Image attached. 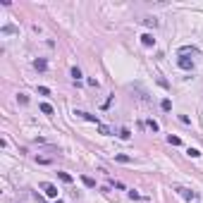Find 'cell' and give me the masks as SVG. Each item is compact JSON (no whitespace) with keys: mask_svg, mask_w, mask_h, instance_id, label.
<instances>
[{"mask_svg":"<svg viewBox=\"0 0 203 203\" xmlns=\"http://www.w3.org/2000/svg\"><path fill=\"white\" fill-rule=\"evenodd\" d=\"M143 24H146V27H153V29H155V27H158V19L148 17V19H143Z\"/></svg>","mask_w":203,"mask_h":203,"instance_id":"obj_18","label":"cell"},{"mask_svg":"<svg viewBox=\"0 0 203 203\" xmlns=\"http://www.w3.org/2000/svg\"><path fill=\"white\" fill-rule=\"evenodd\" d=\"M98 131H101V134H105V136H108V134H112L110 127H105V124H98Z\"/></svg>","mask_w":203,"mask_h":203,"instance_id":"obj_20","label":"cell"},{"mask_svg":"<svg viewBox=\"0 0 203 203\" xmlns=\"http://www.w3.org/2000/svg\"><path fill=\"white\" fill-rule=\"evenodd\" d=\"M55 203H65V201H60V198H55Z\"/></svg>","mask_w":203,"mask_h":203,"instance_id":"obj_25","label":"cell"},{"mask_svg":"<svg viewBox=\"0 0 203 203\" xmlns=\"http://www.w3.org/2000/svg\"><path fill=\"white\" fill-rule=\"evenodd\" d=\"M167 141H170L172 146H182V139H179V136H172V134L167 136Z\"/></svg>","mask_w":203,"mask_h":203,"instance_id":"obj_17","label":"cell"},{"mask_svg":"<svg viewBox=\"0 0 203 203\" xmlns=\"http://www.w3.org/2000/svg\"><path fill=\"white\" fill-rule=\"evenodd\" d=\"M115 160H117V163H131V158L124 155V153H117V155H115Z\"/></svg>","mask_w":203,"mask_h":203,"instance_id":"obj_16","label":"cell"},{"mask_svg":"<svg viewBox=\"0 0 203 203\" xmlns=\"http://www.w3.org/2000/svg\"><path fill=\"white\" fill-rule=\"evenodd\" d=\"M17 101L22 103V105H27V103H29V96H24V93H19V96H17Z\"/></svg>","mask_w":203,"mask_h":203,"instance_id":"obj_21","label":"cell"},{"mask_svg":"<svg viewBox=\"0 0 203 203\" xmlns=\"http://www.w3.org/2000/svg\"><path fill=\"white\" fill-rule=\"evenodd\" d=\"M86 84H89V86H93V89H98V79H89Z\"/></svg>","mask_w":203,"mask_h":203,"instance_id":"obj_24","label":"cell"},{"mask_svg":"<svg viewBox=\"0 0 203 203\" xmlns=\"http://www.w3.org/2000/svg\"><path fill=\"white\" fill-rule=\"evenodd\" d=\"M74 115H77V117H81V120H86V122H93V124H96V127H98V124H101V122H98V117H96V115H89V112H84V110H77V112H74Z\"/></svg>","mask_w":203,"mask_h":203,"instance_id":"obj_2","label":"cell"},{"mask_svg":"<svg viewBox=\"0 0 203 203\" xmlns=\"http://www.w3.org/2000/svg\"><path fill=\"white\" fill-rule=\"evenodd\" d=\"M141 43H143L146 48L155 46V38H153V34H143V36H141Z\"/></svg>","mask_w":203,"mask_h":203,"instance_id":"obj_6","label":"cell"},{"mask_svg":"<svg viewBox=\"0 0 203 203\" xmlns=\"http://www.w3.org/2000/svg\"><path fill=\"white\" fill-rule=\"evenodd\" d=\"M120 139H122V141H129V139H131V131L127 129V127H122V129H120Z\"/></svg>","mask_w":203,"mask_h":203,"instance_id":"obj_9","label":"cell"},{"mask_svg":"<svg viewBox=\"0 0 203 203\" xmlns=\"http://www.w3.org/2000/svg\"><path fill=\"white\" fill-rule=\"evenodd\" d=\"M41 189H43V191H46V196H50V198H55V196H57V186L50 184V182H43V184H41Z\"/></svg>","mask_w":203,"mask_h":203,"instance_id":"obj_1","label":"cell"},{"mask_svg":"<svg viewBox=\"0 0 203 203\" xmlns=\"http://www.w3.org/2000/svg\"><path fill=\"white\" fill-rule=\"evenodd\" d=\"M0 34H17V27L7 24V27H2V29H0Z\"/></svg>","mask_w":203,"mask_h":203,"instance_id":"obj_12","label":"cell"},{"mask_svg":"<svg viewBox=\"0 0 203 203\" xmlns=\"http://www.w3.org/2000/svg\"><path fill=\"white\" fill-rule=\"evenodd\" d=\"M179 53H182V55H186V53H196V48H194V46H184Z\"/></svg>","mask_w":203,"mask_h":203,"instance_id":"obj_19","label":"cell"},{"mask_svg":"<svg viewBox=\"0 0 203 203\" xmlns=\"http://www.w3.org/2000/svg\"><path fill=\"white\" fill-rule=\"evenodd\" d=\"M186 155L189 158H201V151H198V148H186Z\"/></svg>","mask_w":203,"mask_h":203,"instance_id":"obj_11","label":"cell"},{"mask_svg":"<svg viewBox=\"0 0 203 203\" xmlns=\"http://www.w3.org/2000/svg\"><path fill=\"white\" fill-rule=\"evenodd\" d=\"M57 177H60L65 184H72V175H67V172H57Z\"/></svg>","mask_w":203,"mask_h":203,"instance_id":"obj_14","label":"cell"},{"mask_svg":"<svg viewBox=\"0 0 203 203\" xmlns=\"http://www.w3.org/2000/svg\"><path fill=\"white\" fill-rule=\"evenodd\" d=\"M38 93H41V96H48V93H50V89H48V86H38Z\"/></svg>","mask_w":203,"mask_h":203,"instance_id":"obj_22","label":"cell"},{"mask_svg":"<svg viewBox=\"0 0 203 203\" xmlns=\"http://www.w3.org/2000/svg\"><path fill=\"white\" fill-rule=\"evenodd\" d=\"M177 191H179V194L184 196L186 201H196V191H191V189H184V186H179Z\"/></svg>","mask_w":203,"mask_h":203,"instance_id":"obj_4","label":"cell"},{"mask_svg":"<svg viewBox=\"0 0 203 203\" xmlns=\"http://www.w3.org/2000/svg\"><path fill=\"white\" fill-rule=\"evenodd\" d=\"M177 65H179V69H184V72H191V69H194V62H191L189 57H179Z\"/></svg>","mask_w":203,"mask_h":203,"instance_id":"obj_3","label":"cell"},{"mask_svg":"<svg viewBox=\"0 0 203 203\" xmlns=\"http://www.w3.org/2000/svg\"><path fill=\"white\" fill-rule=\"evenodd\" d=\"M34 69H38V72H46V69H48V62L43 60V57H36V60H34Z\"/></svg>","mask_w":203,"mask_h":203,"instance_id":"obj_5","label":"cell"},{"mask_svg":"<svg viewBox=\"0 0 203 203\" xmlns=\"http://www.w3.org/2000/svg\"><path fill=\"white\" fill-rule=\"evenodd\" d=\"M143 127H146V129H151V131H158V129H160V124H158L155 120H148L146 124H143Z\"/></svg>","mask_w":203,"mask_h":203,"instance_id":"obj_8","label":"cell"},{"mask_svg":"<svg viewBox=\"0 0 203 203\" xmlns=\"http://www.w3.org/2000/svg\"><path fill=\"white\" fill-rule=\"evenodd\" d=\"M69 74H72L74 81H79V79H81V69H79V67H72V72H69Z\"/></svg>","mask_w":203,"mask_h":203,"instance_id":"obj_13","label":"cell"},{"mask_svg":"<svg viewBox=\"0 0 203 203\" xmlns=\"http://www.w3.org/2000/svg\"><path fill=\"white\" fill-rule=\"evenodd\" d=\"M160 108H163L165 112H170V110H172V101H170V98H165V101L160 103Z\"/></svg>","mask_w":203,"mask_h":203,"instance_id":"obj_15","label":"cell"},{"mask_svg":"<svg viewBox=\"0 0 203 203\" xmlns=\"http://www.w3.org/2000/svg\"><path fill=\"white\" fill-rule=\"evenodd\" d=\"M41 112L43 115H53V105L50 103H41Z\"/></svg>","mask_w":203,"mask_h":203,"instance_id":"obj_10","label":"cell"},{"mask_svg":"<svg viewBox=\"0 0 203 203\" xmlns=\"http://www.w3.org/2000/svg\"><path fill=\"white\" fill-rule=\"evenodd\" d=\"M36 163H41V165H50V158H36Z\"/></svg>","mask_w":203,"mask_h":203,"instance_id":"obj_23","label":"cell"},{"mask_svg":"<svg viewBox=\"0 0 203 203\" xmlns=\"http://www.w3.org/2000/svg\"><path fill=\"white\" fill-rule=\"evenodd\" d=\"M81 182H84V186H89V189H96V182H93L89 175H81Z\"/></svg>","mask_w":203,"mask_h":203,"instance_id":"obj_7","label":"cell"}]
</instances>
